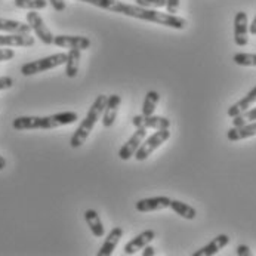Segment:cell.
Masks as SVG:
<instances>
[{"instance_id": "19", "label": "cell", "mask_w": 256, "mask_h": 256, "mask_svg": "<svg viewBox=\"0 0 256 256\" xmlns=\"http://www.w3.org/2000/svg\"><path fill=\"white\" fill-rule=\"evenodd\" d=\"M254 104H256V86L248 94V95H246V96H243L240 101H237L236 104H232V106L228 108V116L232 118V117H236V116L244 112L246 110L252 108Z\"/></svg>"}, {"instance_id": "32", "label": "cell", "mask_w": 256, "mask_h": 256, "mask_svg": "<svg viewBox=\"0 0 256 256\" xmlns=\"http://www.w3.org/2000/svg\"><path fill=\"white\" fill-rule=\"evenodd\" d=\"M236 254L238 256H250L252 255V252H250V248L249 246H246V244H240V246H237V249H236Z\"/></svg>"}, {"instance_id": "15", "label": "cell", "mask_w": 256, "mask_h": 256, "mask_svg": "<svg viewBox=\"0 0 256 256\" xmlns=\"http://www.w3.org/2000/svg\"><path fill=\"white\" fill-rule=\"evenodd\" d=\"M256 136V122L243 124V126H232L228 132H226V138L231 142H237V141H243L248 138H254Z\"/></svg>"}, {"instance_id": "33", "label": "cell", "mask_w": 256, "mask_h": 256, "mask_svg": "<svg viewBox=\"0 0 256 256\" xmlns=\"http://www.w3.org/2000/svg\"><path fill=\"white\" fill-rule=\"evenodd\" d=\"M154 254H156V249L151 244H146L142 249V256H154Z\"/></svg>"}, {"instance_id": "16", "label": "cell", "mask_w": 256, "mask_h": 256, "mask_svg": "<svg viewBox=\"0 0 256 256\" xmlns=\"http://www.w3.org/2000/svg\"><path fill=\"white\" fill-rule=\"evenodd\" d=\"M0 32L3 33H10V34H30L33 30L30 24L15 21V20H6L0 18Z\"/></svg>"}, {"instance_id": "27", "label": "cell", "mask_w": 256, "mask_h": 256, "mask_svg": "<svg viewBox=\"0 0 256 256\" xmlns=\"http://www.w3.org/2000/svg\"><path fill=\"white\" fill-rule=\"evenodd\" d=\"M138 6L148 8V9H160L166 8V0H135Z\"/></svg>"}, {"instance_id": "6", "label": "cell", "mask_w": 256, "mask_h": 256, "mask_svg": "<svg viewBox=\"0 0 256 256\" xmlns=\"http://www.w3.org/2000/svg\"><path fill=\"white\" fill-rule=\"evenodd\" d=\"M27 22L30 24L32 30L34 32L36 37L43 43V44H54V38L55 36L52 34V32L48 28V26L44 24L43 18L37 14V10H30L27 14Z\"/></svg>"}, {"instance_id": "26", "label": "cell", "mask_w": 256, "mask_h": 256, "mask_svg": "<svg viewBox=\"0 0 256 256\" xmlns=\"http://www.w3.org/2000/svg\"><path fill=\"white\" fill-rule=\"evenodd\" d=\"M256 122V107L255 108H249L244 112L232 117V124L234 126H243V124H248V123H252Z\"/></svg>"}, {"instance_id": "9", "label": "cell", "mask_w": 256, "mask_h": 256, "mask_svg": "<svg viewBox=\"0 0 256 256\" xmlns=\"http://www.w3.org/2000/svg\"><path fill=\"white\" fill-rule=\"evenodd\" d=\"M170 120L162 116H142L138 114L134 117V126L135 128H146V129H154V130H160V129H169L170 128Z\"/></svg>"}, {"instance_id": "25", "label": "cell", "mask_w": 256, "mask_h": 256, "mask_svg": "<svg viewBox=\"0 0 256 256\" xmlns=\"http://www.w3.org/2000/svg\"><path fill=\"white\" fill-rule=\"evenodd\" d=\"M15 6L20 9L40 10L48 6V2L46 0H15Z\"/></svg>"}, {"instance_id": "18", "label": "cell", "mask_w": 256, "mask_h": 256, "mask_svg": "<svg viewBox=\"0 0 256 256\" xmlns=\"http://www.w3.org/2000/svg\"><path fill=\"white\" fill-rule=\"evenodd\" d=\"M230 243V237L226 234H220L216 236L210 243H208L204 248H202L200 250L194 252L192 256H212L216 255L222 248H225Z\"/></svg>"}, {"instance_id": "3", "label": "cell", "mask_w": 256, "mask_h": 256, "mask_svg": "<svg viewBox=\"0 0 256 256\" xmlns=\"http://www.w3.org/2000/svg\"><path fill=\"white\" fill-rule=\"evenodd\" d=\"M107 96L106 95H98L96 100L94 101V104L90 106V108L88 111L86 117L82 120V123L78 124V128L76 129L72 140H70V146L72 148H80L86 142V140L89 138L90 132L94 130L96 122L102 117V112L106 110L107 106Z\"/></svg>"}, {"instance_id": "30", "label": "cell", "mask_w": 256, "mask_h": 256, "mask_svg": "<svg viewBox=\"0 0 256 256\" xmlns=\"http://www.w3.org/2000/svg\"><path fill=\"white\" fill-rule=\"evenodd\" d=\"M14 56H15V50L14 49H0V62L10 61Z\"/></svg>"}, {"instance_id": "34", "label": "cell", "mask_w": 256, "mask_h": 256, "mask_svg": "<svg viewBox=\"0 0 256 256\" xmlns=\"http://www.w3.org/2000/svg\"><path fill=\"white\" fill-rule=\"evenodd\" d=\"M249 33H250L252 36H256V16H255V18H254L252 24L249 26Z\"/></svg>"}, {"instance_id": "17", "label": "cell", "mask_w": 256, "mask_h": 256, "mask_svg": "<svg viewBox=\"0 0 256 256\" xmlns=\"http://www.w3.org/2000/svg\"><path fill=\"white\" fill-rule=\"evenodd\" d=\"M122 237H123V228L114 226L110 232H108V236H107L106 242L102 243L101 249L98 250V256L112 255V252H114V249H116V246L118 244V242H120Z\"/></svg>"}, {"instance_id": "14", "label": "cell", "mask_w": 256, "mask_h": 256, "mask_svg": "<svg viewBox=\"0 0 256 256\" xmlns=\"http://www.w3.org/2000/svg\"><path fill=\"white\" fill-rule=\"evenodd\" d=\"M120 104H122V96L120 95L112 94V95L108 96L106 110L102 112V120H101L104 128H111L114 124L116 117H117V111L120 108Z\"/></svg>"}, {"instance_id": "8", "label": "cell", "mask_w": 256, "mask_h": 256, "mask_svg": "<svg viewBox=\"0 0 256 256\" xmlns=\"http://www.w3.org/2000/svg\"><path fill=\"white\" fill-rule=\"evenodd\" d=\"M234 42L237 46L244 48L249 43V21L248 14L240 10L234 18Z\"/></svg>"}, {"instance_id": "4", "label": "cell", "mask_w": 256, "mask_h": 256, "mask_svg": "<svg viewBox=\"0 0 256 256\" xmlns=\"http://www.w3.org/2000/svg\"><path fill=\"white\" fill-rule=\"evenodd\" d=\"M66 62H67V54L60 52V54L44 56V58H40V60L24 64L21 67V74L26 76V77H30V76H34V74L52 70V68L60 67V66H66Z\"/></svg>"}, {"instance_id": "7", "label": "cell", "mask_w": 256, "mask_h": 256, "mask_svg": "<svg viewBox=\"0 0 256 256\" xmlns=\"http://www.w3.org/2000/svg\"><path fill=\"white\" fill-rule=\"evenodd\" d=\"M146 130H148V129H146V128H136L135 134L129 138V141L122 146L120 151H118V157H120L122 160L126 162V160L135 157L136 151L140 150L141 144L144 142V140L146 138Z\"/></svg>"}, {"instance_id": "31", "label": "cell", "mask_w": 256, "mask_h": 256, "mask_svg": "<svg viewBox=\"0 0 256 256\" xmlns=\"http://www.w3.org/2000/svg\"><path fill=\"white\" fill-rule=\"evenodd\" d=\"M50 4H52V8L56 10V12H62V10H66V0H48Z\"/></svg>"}, {"instance_id": "23", "label": "cell", "mask_w": 256, "mask_h": 256, "mask_svg": "<svg viewBox=\"0 0 256 256\" xmlns=\"http://www.w3.org/2000/svg\"><path fill=\"white\" fill-rule=\"evenodd\" d=\"M158 101H160V95H158V92H156V90H150V92H146V100H144V104H142V116H152L154 114V111L157 108V104H158Z\"/></svg>"}, {"instance_id": "21", "label": "cell", "mask_w": 256, "mask_h": 256, "mask_svg": "<svg viewBox=\"0 0 256 256\" xmlns=\"http://www.w3.org/2000/svg\"><path fill=\"white\" fill-rule=\"evenodd\" d=\"M80 60H82V50L80 49H70L67 54V62H66V76L68 78H74L78 73L80 67Z\"/></svg>"}, {"instance_id": "5", "label": "cell", "mask_w": 256, "mask_h": 256, "mask_svg": "<svg viewBox=\"0 0 256 256\" xmlns=\"http://www.w3.org/2000/svg\"><path fill=\"white\" fill-rule=\"evenodd\" d=\"M170 138V132L169 129H160V130H156L151 136H148L144 140V142L141 144L140 150L136 151L135 154V158L138 162H144L146 160L158 146H162Z\"/></svg>"}, {"instance_id": "20", "label": "cell", "mask_w": 256, "mask_h": 256, "mask_svg": "<svg viewBox=\"0 0 256 256\" xmlns=\"http://www.w3.org/2000/svg\"><path fill=\"white\" fill-rule=\"evenodd\" d=\"M84 220H86V224H88L90 232H92L95 237L101 238V237L106 236V230H104L102 220H101V218H100V215H98L96 210L88 209V210L84 212Z\"/></svg>"}, {"instance_id": "10", "label": "cell", "mask_w": 256, "mask_h": 256, "mask_svg": "<svg viewBox=\"0 0 256 256\" xmlns=\"http://www.w3.org/2000/svg\"><path fill=\"white\" fill-rule=\"evenodd\" d=\"M170 198L166 196H158V197H150V198H142L138 200L135 208L138 212H156V210H162V209H168L170 208Z\"/></svg>"}, {"instance_id": "22", "label": "cell", "mask_w": 256, "mask_h": 256, "mask_svg": "<svg viewBox=\"0 0 256 256\" xmlns=\"http://www.w3.org/2000/svg\"><path fill=\"white\" fill-rule=\"evenodd\" d=\"M170 209H172L176 215H180L181 218H184V220H192L197 216V210H196L192 206H190L188 203L180 202V200H172V202H170Z\"/></svg>"}, {"instance_id": "24", "label": "cell", "mask_w": 256, "mask_h": 256, "mask_svg": "<svg viewBox=\"0 0 256 256\" xmlns=\"http://www.w3.org/2000/svg\"><path fill=\"white\" fill-rule=\"evenodd\" d=\"M232 61L242 67H256V54L238 52L232 56Z\"/></svg>"}, {"instance_id": "12", "label": "cell", "mask_w": 256, "mask_h": 256, "mask_svg": "<svg viewBox=\"0 0 256 256\" xmlns=\"http://www.w3.org/2000/svg\"><path fill=\"white\" fill-rule=\"evenodd\" d=\"M156 238V231L154 230H146L141 234H138L135 238H132L129 243L124 246V255H135L136 252L142 250L146 244H150Z\"/></svg>"}, {"instance_id": "11", "label": "cell", "mask_w": 256, "mask_h": 256, "mask_svg": "<svg viewBox=\"0 0 256 256\" xmlns=\"http://www.w3.org/2000/svg\"><path fill=\"white\" fill-rule=\"evenodd\" d=\"M54 44L58 48H67V49H89L90 48V40L84 36H67V34H60L54 38Z\"/></svg>"}, {"instance_id": "1", "label": "cell", "mask_w": 256, "mask_h": 256, "mask_svg": "<svg viewBox=\"0 0 256 256\" xmlns=\"http://www.w3.org/2000/svg\"><path fill=\"white\" fill-rule=\"evenodd\" d=\"M80 2H84L88 4H94V6L104 9V10H110V12L124 15V16L160 24V26L175 28V30H184L186 27V20L178 16V15H172L168 12L164 14V12H160L157 9H148V8H142L138 4H128V3H123L120 0H80Z\"/></svg>"}, {"instance_id": "28", "label": "cell", "mask_w": 256, "mask_h": 256, "mask_svg": "<svg viewBox=\"0 0 256 256\" xmlns=\"http://www.w3.org/2000/svg\"><path fill=\"white\" fill-rule=\"evenodd\" d=\"M166 10L168 14L176 15L180 10V0H166Z\"/></svg>"}, {"instance_id": "13", "label": "cell", "mask_w": 256, "mask_h": 256, "mask_svg": "<svg viewBox=\"0 0 256 256\" xmlns=\"http://www.w3.org/2000/svg\"><path fill=\"white\" fill-rule=\"evenodd\" d=\"M0 46L6 48H32L34 46V37L32 34H0Z\"/></svg>"}, {"instance_id": "2", "label": "cell", "mask_w": 256, "mask_h": 256, "mask_svg": "<svg viewBox=\"0 0 256 256\" xmlns=\"http://www.w3.org/2000/svg\"><path fill=\"white\" fill-rule=\"evenodd\" d=\"M78 120L77 112L62 111L52 116H21L12 122V128L16 130H36V129H56L61 126L73 124Z\"/></svg>"}, {"instance_id": "29", "label": "cell", "mask_w": 256, "mask_h": 256, "mask_svg": "<svg viewBox=\"0 0 256 256\" xmlns=\"http://www.w3.org/2000/svg\"><path fill=\"white\" fill-rule=\"evenodd\" d=\"M14 86V78L9 76H2L0 77V90H6L10 89Z\"/></svg>"}, {"instance_id": "35", "label": "cell", "mask_w": 256, "mask_h": 256, "mask_svg": "<svg viewBox=\"0 0 256 256\" xmlns=\"http://www.w3.org/2000/svg\"><path fill=\"white\" fill-rule=\"evenodd\" d=\"M4 168H6V160H4V157L0 156V170H3Z\"/></svg>"}]
</instances>
